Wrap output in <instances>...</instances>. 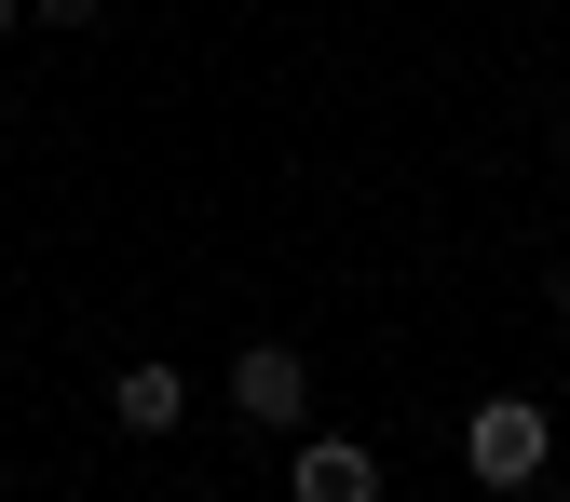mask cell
Wrapping results in <instances>:
<instances>
[{"label": "cell", "mask_w": 570, "mask_h": 502, "mask_svg": "<svg viewBox=\"0 0 570 502\" xmlns=\"http://www.w3.org/2000/svg\"><path fill=\"white\" fill-rule=\"evenodd\" d=\"M557 502H570V475H557Z\"/></svg>", "instance_id": "10"}, {"label": "cell", "mask_w": 570, "mask_h": 502, "mask_svg": "<svg viewBox=\"0 0 570 502\" xmlns=\"http://www.w3.org/2000/svg\"><path fill=\"white\" fill-rule=\"evenodd\" d=\"M109 421L136 449H164L177 421H190V367H150V353H136V367H109Z\"/></svg>", "instance_id": "4"}, {"label": "cell", "mask_w": 570, "mask_h": 502, "mask_svg": "<svg viewBox=\"0 0 570 502\" xmlns=\"http://www.w3.org/2000/svg\"><path fill=\"white\" fill-rule=\"evenodd\" d=\"M285 502H381V449H353V435H285Z\"/></svg>", "instance_id": "3"}, {"label": "cell", "mask_w": 570, "mask_h": 502, "mask_svg": "<svg viewBox=\"0 0 570 502\" xmlns=\"http://www.w3.org/2000/svg\"><path fill=\"white\" fill-rule=\"evenodd\" d=\"M28 14H41V28H55V41H82V28H96V14H109V0H28Z\"/></svg>", "instance_id": "5"}, {"label": "cell", "mask_w": 570, "mask_h": 502, "mask_svg": "<svg viewBox=\"0 0 570 502\" xmlns=\"http://www.w3.org/2000/svg\"><path fill=\"white\" fill-rule=\"evenodd\" d=\"M0 136H14V96H0Z\"/></svg>", "instance_id": "7"}, {"label": "cell", "mask_w": 570, "mask_h": 502, "mask_svg": "<svg viewBox=\"0 0 570 502\" xmlns=\"http://www.w3.org/2000/svg\"><path fill=\"white\" fill-rule=\"evenodd\" d=\"M14 14H28V0H0V41H14Z\"/></svg>", "instance_id": "6"}, {"label": "cell", "mask_w": 570, "mask_h": 502, "mask_svg": "<svg viewBox=\"0 0 570 502\" xmlns=\"http://www.w3.org/2000/svg\"><path fill=\"white\" fill-rule=\"evenodd\" d=\"M218 394H232L245 435H313V367H299L285 339H245L232 367H218Z\"/></svg>", "instance_id": "2"}, {"label": "cell", "mask_w": 570, "mask_h": 502, "mask_svg": "<svg viewBox=\"0 0 570 502\" xmlns=\"http://www.w3.org/2000/svg\"><path fill=\"white\" fill-rule=\"evenodd\" d=\"M164 502H204V489H164Z\"/></svg>", "instance_id": "8"}, {"label": "cell", "mask_w": 570, "mask_h": 502, "mask_svg": "<svg viewBox=\"0 0 570 502\" xmlns=\"http://www.w3.org/2000/svg\"><path fill=\"white\" fill-rule=\"evenodd\" d=\"M0 502H14V475H0Z\"/></svg>", "instance_id": "9"}, {"label": "cell", "mask_w": 570, "mask_h": 502, "mask_svg": "<svg viewBox=\"0 0 570 502\" xmlns=\"http://www.w3.org/2000/svg\"><path fill=\"white\" fill-rule=\"evenodd\" d=\"M462 475L503 489V502L543 489V475H557V421H543V394H489V407L462 421Z\"/></svg>", "instance_id": "1"}]
</instances>
